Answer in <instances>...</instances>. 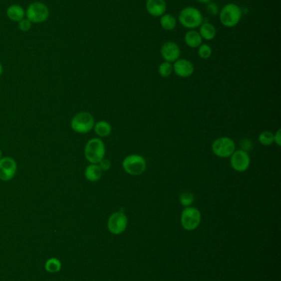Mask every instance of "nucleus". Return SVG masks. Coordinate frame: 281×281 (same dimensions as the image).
I'll use <instances>...</instances> for the list:
<instances>
[{
    "instance_id": "f257e3e1",
    "label": "nucleus",
    "mask_w": 281,
    "mask_h": 281,
    "mask_svg": "<svg viewBox=\"0 0 281 281\" xmlns=\"http://www.w3.org/2000/svg\"><path fill=\"white\" fill-rule=\"evenodd\" d=\"M178 20L182 26L187 29H196L203 23V15L200 10L192 6H188L180 12Z\"/></svg>"
},
{
    "instance_id": "f03ea898",
    "label": "nucleus",
    "mask_w": 281,
    "mask_h": 281,
    "mask_svg": "<svg viewBox=\"0 0 281 281\" xmlns=\"http://www.w3.org/2000/svg\"><path fill=\"white\" fill-rule=\"evenodd\" d=\"M106 146L103 140L100 139H92L88 140L84 148V155L90 164H98L104 159Z\"/></svg>"
},
{
    "instance_id": "7ed1b4c3",
    "label": "nucleus",
    "mask_w": 281,
    "mask_h": 281,
    "mask_svg": "<svg viewBox=\"0 0 281 281\" xmlns=\"http://www.w3.org/2000/svg\"><path fill=\"white\" fill-rule=\"evenodd\" d=\"M220 22L225 27H234L241 21L243 12L241 7L235 3H228L225 5L220 13Z\"/></svg>"
},
{
    "instance_id": "20e7f679",
    "label": "nucleus",
    "mask_w": 281,
    "mask_h": 281,
    "mask_svg": "<svg viewBox=\"0 0 281 281\" xmlns=\"http://www.w3.org/2000/svg\"><path fill=\"white\" fill-rule=\"evenodd\" d=\"M71 129L78 134H88L92 131L95 125L94 118L90 113L83 112L76 114L71 120Z\"/></svg>"
},
{
    "instance_id": "39448f33",
    "label": "nucleus",
    "mask_w": 281,
    "mask_h": 281,
    "mask_svg": "<svg viewBox=\"0 0 281 281\" xmlns=\"http://www.w3.org/2000/svg\"><path fill=\"white\" fill-rule=\"evenodd\" d=\"M49 16V7L42 2H31L26 10V18L32 24L43 23L47 21Z\"/></svg>"
},
{
    "instance_id": "423d86ee",
    "label": "nucleus",
    "mask_w": 281,
    "mask_h": 281,
    "mask_svg": "<svg viewBox=\"0 0 281 281\" xmlns=\"http://www.w3.org/2000/svg\"><path fill=\"white\" fill-rule=\"evenodd\" d=\"M122 167L125 173L130 175H141L146 169V160L142 155L133 154L125 157L122 162Z\"/></svg>"
},
{
    "instance_id": "0eeeda50",
    "label": "nucleus",
    "mask_w": 281,
    "mask_h": 281,
    "mask_svg": "<svg viewBox=\"0 0 281 281\" xmlns=\"http://www.w3.org/2000/svg\"><path fill=\"white\" fill-rule=\"evenodd\" d=\"M212 151L220 158H229L235 151V142L229 137H220L213 141Z\"/></svg>"
},
{
    "instance_id": "6e6552de",
    "label": "nucleus",
    "mask_w": 281,
    "mask_h": 281,
    "mask_svg": "<svg viewBox=\"0 0 281 281\" xmlns=\"http://www.w3.org/2000/svg\"><path fill=\"white\" fill-rule=\"evenodd\" d=\"M201 222V213L193 206L185 207L181 216V224L187 231H192L198 228Z\"/></svg>"
},
{
    "instance_id": "1a4fd4ad",
    "label": "nucleus",
    "mask_w": 281,
    "mask_h": 281,
    "mask_svg": "<svg viewBox=\"0 0 281 281\" xmlns=\"http://www.w3.org/2000/svg\"><path fill=\"white\" fill-rule=\"evenodd\" d=\"M128 225V218L123 211L111 214L107 220V229L112 234L118 235L125 232Z\"/></svg>"
},
{
    "instance_id": "9d476101",
    "label": "nucleus",
    "mask_w": 281,
    "mask_h": 281,
    "mask_svg": "<svg viewBox=\"0 0 281 281\" xmlns=\"http://www.w3.org/2000/svg\"><path fill=\"white\" fill-rule=\"evenodd\" d=\"M230 164L235 171L243 173L250 167V156L245 150H235L230 156Z\"/></svg>"
},
{
    "instance_id": "9b49d317",
    "label": "nucleus",
    "mask_w": 281,
    "mask_h": 281,
    "mask_svg": "<svg viewBox=\"0 0 281 281\" xmlns=\"http://www.w3.org/2000/svg\"><path fill=\"white\" fill-rule=\"evenodd\" d=\"M17 163L12 157L0 159V180L3 182L12 180L17 173Z\"/></svg>"
},
{
    "instance_id": "f8f14e48",
    "label": "nucleus",
    "mask_w": 281,
    "mask_h": 281,
    "mask_svg": "<svg viewBox=\"0 0 281 281\" xmlns=\"http://www.w3.org/2000/svg\"><path fill=\"white\" fill-rule=\"evenodd\" d=\"M161 55L166 62L173 63L179 59L181 49L177 43L167 41L161 47Z\"/></svg>"
},
{
    "instance_id": "ddd939ff",
    "label": "nucleus",
    "mask_w": 281,
    "mask_h": 281,
    "mask_svg": "<svg viewBox=\"0 0 281 281\" xmlns=\"http://www.w3.org/2000/svg\"><path fill=\"white\" fill-rule=\"evenodd\" d=\"M173 72L179 78H189L194 73L195 68L192 62L186 59H178L173 65Z\"/></svg>"
},
{
    "instance_id": "4468645a",
    "label": "nucleus",
    "mask_w": 281,
    "mask_h": 281,
    "mask_svg": "<svg viewBox=\"0 0 281 281\" xmlns=\"http://www.w3.org/2000/svg\"><path fill=\"white\" fill-rule=\"evenodd\" d=\"M146 10L153 16H162L165 14L167 3L165 0H147Z\"/></svg>"
},
{
    "instance_id": "2eb2a0df",
    "label": "nucleus",
    "mask_w": 281,
    "mask_h": 281,
    "mask_svg": "<svg viewBox=\"0 0 281 281\" xmlns=\"http://www.w3.org/2000/svg\"><path fill=\"white\" fill-rule=\"evenodd\" d=\"M6 15L10 21L19 22L26 17V11L21 5L12 4L7 7Z\"/></svg>"
},
{
    "instance_id": "dca6fc26",
    "label": "nucleus",
    "mask_w": 281,
    "mask_h": 281,
    "mask_svg": "<svg viewBox=\"0 0 281 281\" xmlns=\"http://www.w3.org/2000/svg\"><path fill=\"white\" fill-rule=\"evenodd\" d=\"M102 171L97 164H90L84 171V175L89 182H97L102 178Z\"/></svg>"
},
{
    "instance_id": "f3484780",
    "label": "nucleus",
    "mask_w": 281,
    "mask_h": 281,
    "mask_svg": "<svg viewBox=\"0 0 281 281\" xmlns=\"http://www.w3.org/2000/svg\"><path fill=\"white\" fill-rule=\"evenodd\" d=\"M184 40L187 46L192 49H196L202 45V37L200 35V33L194 30L187 32V34L185 35Z\"/></svg>"
},
{
    "instance_id": "a211bd4d",
    "label": "nucleus",
    "mask_w": 281,
    "mask_h": 281,
    "mask_svg": "<svg viewBox=\"0 0 281 281\" xmlns=\"http://www.w3.org/2000/svg\"><path fill=\"white\" fill-rule=\"evenodd\" d=\"M200 35L202 39L212 40L216 35V29L213 24L210 22H203L200 26Z\"/></svg>"
},
{
    "instance_id": "6ab92c4d",
    "label": "nucleus",
    "mask_w": 281,
    "mask_h": 281,
    "mask_svg": "<svg viewBox=\"0 0 281 281\" xmlns=\"http://www.w3.org/2000/svg\"><path fill=\"white\" fill-rule=\"evenodd\" d=\"M94 131L97 134V136L100 138H106L108 137L111 134L112 131V128L111 125L108 122L104 121V120H101L94 125Z\"/></svg>"
},
{
    "instance_id": "aec40b11",
    "label": "nucleus",
    "mask_w": 281,
    "mask_h": 281,
    "mask_svg": "<svg viewBox=\"0 0 281 281\" xmlns=\"http://www.w3.org/2000/svg\"><path fill=\"white\" fill-rule=\"evenodd\" d=\"M160 25L165 31H173L177 26V20L171 14H163L161 16Z\"/></svg>"
},
{
    "instance_id": "412c9836",
    "label": "nucleus",
    "mask_w": 281,
    "mask_h": 281,
    "mask_svg": "<svg viewBox=\"0 0 281 281\" xmlns=\"http://www.w3.org/2000/svg\"><path fill=\"white\" fill-rule=\"evenodd\" d=\"M61 262L55 258H50L45 264V271L49 273H57L61 270Z\"/></svg>"
},
{
    "instance_id": "4be33fe9",
    "label": "nucleus",
    "mask_w": 281,
    "mask_h": 281,
    "mask_svg": "<svg viewBox=\"0 0 281 281\" xmlns=\"http://www.w3.org/2000/svg\"><path fill=\"white\" fill-rule=\"evenodd\" d=\"M158 72L162 78H168L173 73V64L169 62H163L158 66Z\"/></svg>"
},
{
    "instance_id": "5701e85b",
    "label": "nucleus",
    "mask_w": 281,
    "mask_h": 281,
    "mask_svg": "<svg viewBox=\"0 0 281 281\" xmlns=\"http://www.w3.org/2000/svg\"><path fill=\"white\" fill-rule=\"evenodd\" d=\"M258 140L264 146H269L274 143V134L271 131H264L258 137Z\"/></svg>"
},
{
    "instance_id": "b1692460",
    "label": "nucleus",
    "mask_w": 281,
    "mask_h": 281,
    "mask_svg": "<svg viewBox=\"0 0 281 281\" xmlns=\"http://www.w3.org/2000/svg\"><path fill=\"white\" fill-rule=\"evenodd\" d=\"M180 204L182 206L185 207H188V206H192L194 202V195L192 192L189 191H185L182 192L179 196Z\"/></svg>"
},
{
    "instance_id": "393cba45",
    "label": "nucleus",
    "mask_w": 281,
    "mask_h": 281,
    "mask_svg": "<svg viewBox=\"0 0 281 281\" xmlns=\"http://www.w3.org/2000/svg\"><path fill=\"white\" fill-rule=\"evenodd\" d=\"M198 55L201 59H208L212 55V49L210 45L202 44L198 47Z\"/></svg>"
},
{
    "instance_id": "a878e982",
    "label": "nucleus",
    "mask_w": 281,
    "mask_h": 281,
    "mask_svg": "<svg viewBox=\"0 0 281 281\" xmlns=\"http://www.w3.org/2000/svg\"><path fill=\"white\" fill-rule=\"evenodd\" d=\"M18 23V29L20 31H23V32H26V31H30L31 28V26H32V23L31 21H29L28 19L25 18L22 19L21 21L17 22Z\"/></svg>"
},
{
    "instance_id": "bb28decb",
    "label": "nucleus",
    "mask_w": 281,
    "mask_h": 281,
    "mask_svg": "<svg viewBox=\"0 0 281 281\" xmlns=\"http://www.w3.org/2000/svg\"><path fill=\"white\" fill-rule=\"evenodd\" d=\"M206 12H208L209 14L211 16H216V15L220 13V10H219V6H218L215 2H209L206 5Z\"/></svg>"
},
{
    "instance_id": "cd10ccee",
    "label": "nucleus",
    "mask_w": 281,
    "mask_h": 281,
    "mask_svg": "<svg viewBox=\"0 0 281 281\" xmlns=\"http://www.w3.org/2000/svg\"><path fill=\"white\" fill-rule=\"evenodd\" d=\"M97 164L99 165L100 169H102V172L107 171V170L110 169V168H111V166L110 160L107 159H105V158L104 159H102V160H101V161H100Z\"/></svg>"
},
{
    "instance_id": "c85d7f7f",
    "label": "nucleus",
    "mask_w": 281,
    "mask_h": 281,
    "mask_svg": "<svg viewBox=\"0 0 281 281\" xmlns=\"http://www.w3.org/2000/svg\"><path fill=\"white\" fill-rule=\"evenodd\" d=\"M241 146L243 147L242 150H245L248 152V150H251V148L253 146V143L249 139H246V140H244L241 142Z\"/></svg>"
},
{
    "instance_id": "c756f323",
    "label": "nucleus",
    "mask_w": 281,
    "mask_h": 281,
    "mask_svg": "<svg viewBox=\"0 0 281 281\" xmlns=\"http://www.w3.org/2000/svg\"><path fill=\"white\" fill-rule=\"evenodd\" d=\"M274 143H276L278 146L281 145V130H277V133L274 134Z\"/></svg>"
},
{
    "instance_id": "7c9ffc66",
    "label": "nucleus",
    "mask_w": 281,
    "mask_h": 281,
    "mask_svg": "<svg viewBox=\"0 0 281 281\" xmlns=\"http://www.w3.org/2000/svg\"><path fill=\"white\" fill-rule=\"evenodd\" d=\"M196 1H197V2H201V3H206V4H207L209 2H211V0H196Z\"/></svg>"
},
{
    "instance_id": "2f4dec72",
    "label": "nucleus",
    "mask_w": 281,
    "mask_h": 281,
    "mask_svg": "<svg viewBox=\"0 0 281 281\" xmlns=\"http://www.w3.org/2000/svg\"><path fill=\"white\" fill-rule=\"evenodd\" d=\"M2 71H3V68H2V63H0V77L2 76Z\"/></svg>"
},
{
    "instance_id": "473e14b6",
    "label": "nucleus",
    "mask_w": 281,
    "mask_h": 281,
    "mask_svg": "<svg viewBox=\"0 0 281 281\" xmlns=\"http://www.w3.org/2000/svg\"><path fill=\"white\" fill-rule=\"evenodd\" d=\"M1 158H2V151L0 150V159H1Z\"/></svg>"
}]
</instances>
